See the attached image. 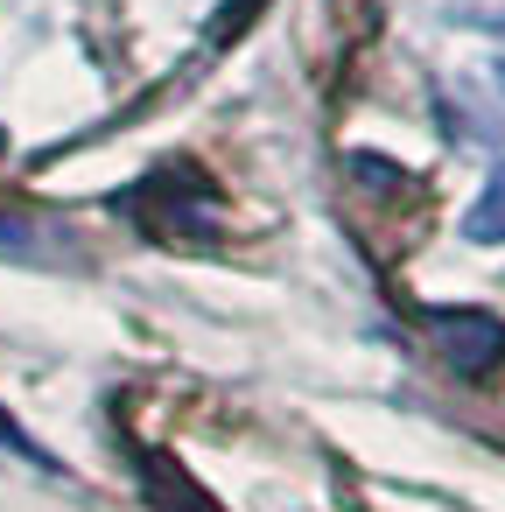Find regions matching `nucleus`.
Masks as SVG:
<instances>
[{
    "mask_svg": "<svg viewBox=\"0 0 505 512\" xmlns=\"http://www.w3.org/2000/svg\"><path fill=\"white\" fill-rule=\"evenodd\" d=\"M442 358L456 365V372H491L498 358H505V323L498 316H477V309H456V316H442Z\"/></svg>",
    "mask_w": 505,
    "mask_h": 512,
    "instance_id": "obj_1",
    "label": "nucleus"
},
{
    "mask_svg": "<svg viewBox=\"0 0 505 512\" xmlns=\"http://www.w3.org/2000/svg\"><path fill=\"white\" fill-rule=\"evenodd\" d=\"M463 239L470 246H505V162L484 176V190H477V204L463 218Z\"/></svg>",
    "mask_w": 505,
    "mask_h": 512,
    "instance_id": "obj_2",
    "label": "nucleus"
},
{
    "mask_svg": "<svg viewBox=\"0 0 505 512\" xmlns=\"http://www.w3.org/2000/svg\"><path fill=\"white\" fill-rule=\"evenodd\" d=\"M498 78H505V50H498Z\"/></svg>",
    "mask_w": 505,
    "mask_h": 512,
    "instance_id": "obj_3",
    "label": "nucleus"
},
{
    "mask_svg": "<svg viewBox=\"0 0 505 512\" xmlns=\"http://www.w3.org/2000/svg\"><path fill=\"white\" fill-rule=\"evenodd\" d=\"M0 148H8V141H0Z\"/></svg>",
    "mask_w": 505,
    "mask_h": 512,
    "instance_id": "obj_4",
    "label": "nucleus"
}]
</instances>
